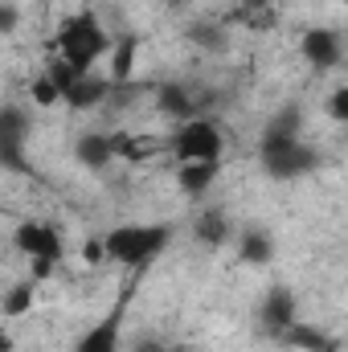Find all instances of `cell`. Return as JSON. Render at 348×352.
<instances>
[{
    "instance_id": "1",
    "label": "cell",
    "mask_w": 348,
    "mask_h": 352,
    "mask_svg": "<svg viewBox=\"0 0 348 352\" xmlns=\"http://www.w3.org/2000/svg\"><path fill=\"white\" fill-rule=\"evenodd\" d=\"M173 234L176 230L168 221H152V226L148 221H127V226H115V230L102 234V254H107V263L140 270V266H148L152 258H160L168 250Z\"/></svg>"
},
{
    "instance_id": "2",
    "label": "cell",
    "mask_w": 348,
    "mask_h": 352,
    "mask_svg": "<svg viewBox=\"0 0 348 352\" xmlns=\"http://www.w3.org/2000/svg\"><path fill=\"white\" fill-rule=\"evenodd\" d=\"M54 50H58V58H62L66 66H74L78 74H87V70H94L98 58H107L111 33L102 29V21H98L94 12L83 8V12H70V16L58 21V29H54Z\"/></svg>"
},
{
    "instance_id": "3",
    "label": "cell",
    "mask_w": 348,
    "mask_h": 352,
    "mask_svg": "<svg viewBox=\"0 0 348 352\" xmlns=\"http://www.w3.org/2000/svg\"><path fill=\"white\" fill-rule=\"evenodd\" d=\"M259 156H262V168L274 180H295V176H307L316 168V152L299 135H270L266 131Z\"/></svg>"
},
{
    "instance_id": "4",
    "label": "cell",
    "mask_w": 348,
    "mask_h": 352,
    "mask_svg": "<svg viewBox=\"0 0 348 352\" xmlns=\"http://www.w3.org/2000/svg\"><path fill=\"white\" fill-rule=\"evenodd\" d=\"M168 152H173L180 164H188V160H221V152H226V135H221V127L213 123V119H184L180 127H176V135L168 140Z\"/></svg>"
},
{
    "instance_id": "5",
    "label": "cell",
    "mask_w": 348,
    "mask_h": 352,
    "mask_svg": "<svg viewBox=\"0 0 348 352\" xmlns=\"http://www.w3.org/2000/svg\"><path fill=\"white\" fill-rule=\"evenodd\" d=\"M299 54H303V62H307L316 74H328V70L340 66V58H345V41H340L336 29H328V25H312V29H303V37H299Z\"/></svg>"
},
{
    "instance_id": "6",
    "label": "cell",
    "mask_w": 348,
    "mask_h": 352,
    "mask_svg": "<svg viewBox=\"0 0 348 352\" xmlns=\"http://www.w3.org/2000/svg\"><path fill=\"white\" fill-rule=\"evenodd\" d=\"M25 140H29V115L21 107H0V168L25 173Z\"/></svg>"
},
{
    "instance_id": "7",
    "label": "cell",
    "mask_w": 348,
    "mask_h": 352,
    "mask_svg": "<svg viewBox=\"0 0 348 352\" xmlns=\"http://www.w3.org/2000/svg\"><path fill=\"white\" fill-rule=\"evenodd\" d=\"M12 246H17L25 258H58V263H62V254H66L62 234H58L50 221H21V226L12 230Z\"/></svg>"
},
{
    "instance_id": "8",
    "label": "cell",
    "mask_w": 348,
    "mask_h": 352,
    "mask_svg": "<svg viewBox=\"0 0 348 352\" xmlns=\"http://www.w3.org/2000/svg\"><path fill=\"white\" fill-rule=\"evenodd\" d=\"M119 340H123V307H111L94 328H87L70 352H119Z\"/></svg>"
},
{
    "instance_id": "9",
    "label": "cell",
    "mask_w": 348,
    "mask_h": 352,
    "mask_svg": "<svg viewBox=\"0 0 348 352\" xmlns=\"http://www.w3.org/2000/svg\"><path fill=\"white\" fill-rule=\"evenodd\" d=\"M111 78H98L94 70H87V74H78L70 87H66V94H62V102L70 107V111H94V107H102L107 98H111Z\"/></svg>"
},
{
    "instance_id": "10",
    "label": "cell",
    "mask_w": 348,
    "mask_h": 352,
    "mask_svg": "<svg viewBox=\"0 0 348 352\" xmlns=\"http://www.w3.org/2000/svg\"><path fill=\"white\" fill-rule=\"evenodd\" d=\"M111 87H123L135 78V58H140V37L135 33H123V37H111Z\"/></svg>"
},
{
    "instance_id": "11",
    "label": "cell",
    "mask_w": 348,
    "mask_h": 352,
    "mask_svg": "<svg viewBox=\"0 0 348 352\" xmlns=\"http://www.w3.org/2000/svg\"><path fill=\"white\" fill-rule=\"evenodd\" d=\"M217 176H221V160H188L176 168V184L184 197H205Z\"/></svg>"
},
{
    "instance_id": "12",
    "label": "cell",
    "mask_w": 348,
    "mask_h": 352,
    "mask_svg": "<svg viewBox=\"0 0 348 352\" xmlns=\"http://www.w3.org/2000/svg\"><path fill=\"white\" fill-rule=\"evenodd\" d=\"M193 234H197V242H201V246H209V250H221V246L234 238V226H230L226 209H205V213H197V226H193Z\"/></svg>"
},
{
    "instance_id": "13",
    "label": "cell",
    "mask_w": 348,
    "mask_h": 352,
    "mask_svg": "<svg viewBox=\"0 0 348 352\" xmlns=\"http://www.w3.org/2000/svg\"><path fill=\"white\" fill-rule=\"evenodd\" d=\"M156 111L164 119L184 123V119H197V98L184 87H176V82H164V87H156Z\"/></svg>"
},
{
    "instance_id": "14",
    "label": "cell",
    "mask_w": 348,
    "mask_h": 352,
    "mask_svg": "<svg viewBox=\"0 0 348 352\" xmlns=\"http://www.w3.org/2000/svg\"><path fill=\"white\" fill-rule=\"evenodd\" d=\"M262 324H266L270 332H283V328L295 324V295H291L287 287H274V291L262 299Z\"/></svg>"
},
{
    "instance_id": "15",
    "label": "cell",
    "mask_w": 348,
    "mask_h": 352,
    "mask_svg": "<svg viewBox=\"0 0 348 352\" xmlns=\"http://www.w3.org/2000/svg\"><path fill=\"white\" fill-rule=\"evenodd\" d=\"M74 160L83 164V168H90V173H102L115 156H111V140L102 135V131H87L78 144H74Z\"/></svg>"
},
{
    "instance_id": "16",
    "label": "cell",
    "mask_w": 348,
    "mask_h": 352,
    "mask_svg": "<svg viewBox=\"0 0 348 352\" xmlns=\"http://www.w3.org/2000/svg\"><path fill=\"white\" fill-rule=\"evenodd\" d=\"M238 258L250 266H266L274 258V238L266 234V230H242V238H238Z\"/></svg>"
},
{
    "instance_id": "17",
    "label": "cell",
    "mask_w": 348,
    "mask_h": 352,
    "mask_svg": "<svg viewBox=\"0 0 348 352\" xmlns=\"http://www.w3.org/2000/svg\"><path fill=\"white\" fill-rule=\"evenodd\" d=\"M33 299H37V283H12L8 291H4V299H0V320H21V316H29L33 311Z\"/></svg>"
},
{
    "instance_id": "18",
    "label": "cell",
    "mask_w": 348,
    "mask_h": 352,
    "mask_svg": "<svg viewBox=\"0 0 348 352\" xmlns=\"http://www.w3.org/2000/svg\"><path fill=\"white\" fill-rule=\"evenodd\" d=\"M283 344H291V349H303V352H320L328 349V344H336L332 336H324V332H316V328H307V324H291V328H283V332H274Z\"/></svg>"
},
{
    "instance_id": "19",
    "label": "cell",
    "mask_w": 348,
    "mask_h": 352,
    "mask_svg": "<svg viewBox=\"0 0 348 352\" xmlns=\"http://www.w3.org/2000/svg\"><path fill=\"white\" fill-rule=\"evenodd\" d=\"M29 102H33V107H41V111H54V107L62 102V90L54 87V78H50L45 70L29 82Z\"/></svg>"
},
{
    "instance_id": "20",
    "label": "cell",
    "mask_w": 348,
    "mask_h": 352,
    "mask_svg": "<svg viewBox=\"0 0 348 352\" xmlns=\"http://www.w3.org/2000/svg\"><path fill=\"white\" fill-rule=\"evenodd\" d=\"M234 21H242L246 29L266 33V29H274V8H238V12H234Z\"/></svg>"
},
{
    "instance_id": "21",
    "label": "cell",
    "mask_w": 348,
    "mask_h": 352,
    "mask_svg": "<svg viewBox=\"0 0 348 352\" xmlns=\"http://www.w3.org/2000/svg\"><path fill=\"white\" fill-rule=\"evenodd\" d=\"M328 119L348 123V87H336V90H332V98H328Z\"/></svg>"
},
{
    "instance_id": "22",
    "label": "cell",
    "mask_w": 348,
    "mask_h": 352,
    "mask_svg": "<svg viewBox=\"0 0 348 352\" xmlns=\"http://www.w3.org/2000/svg\"><path fill=\"white\" fill-rule=\"evenodd\" d=\"M54 270H58V258H29V283H45L54 278Z\"/></svg>"
},
{
    "instance_id": "23",
    "label": "cell",
    "mask_w": 348,
    "mask_h": 352,
    "mask_svg": "<svg viewBox=\"0 0 348 352\" xmlns=\"http://www.w3.org/2000/svg\"><path fill=\"white\" fill-rule=\"evenodd\" d=\"M17 25H21V8H17V4H8V0H0V37H4V33H12Z\"/></svg>"
},
{
    "instance_id": "24",
    "label": "cell",
    "mask_w": 348,
    "mask_h": 352,
    "mask_svg": "<svg viewBox=\"0 0 348 352\" xmlns=\"http://www.w3.org/2000/svg\"><path fill=\"white\" fill-rule=\"evenodd\" d=\"M83 258H87V263H102V258H107V254H102V238H90L87 246H83Z\"/></svg>"
},
{
    "instance_id": "25",
    "label": "cell",
    "mask_w": 348,
    "mask_h": 352,
    "mask_svg": "<svg viewBox=\"0 0 348 352\" xmlns=\"http://www.w3.org/2000/svg\"><path fill=\"white\" fill-rule=\"evenodd\" d=\"M173 344H164V340H140L135 344V352H168Z\"/></svg>"
},
{
    "instance_id": "26",
    "label": "cell",
    "mask_w": 348,
    "mask_h": 352,
    "mask_svg": "<svg viewBox=\"0 0 348 352\" xmlns=\"http://www.w3.org/2000/svg\"><path fill=\"white\" fill-rule=\"evenodd\" d=\"M0 352H12V336H8V328H4V320H0Z\"/></svg>"
},
{
    "instance_id": "27",
    "label": "cell",
    "mask_w": 348,
    "mask_h": 352,
    "mask_svg": "<svg viewBox=\"0 0 348 352\" xmlns=\"http://www.w3.org/2000/svg\"><path fill=\"white\" fill-rule=\"evenodd\" d=\"M238 8H270V0H238Z\"/></svg>"
},
{
    "instance_id": "28",
    "label": "cell",
    "mask_w": 348,
    "mask_h": 352,
    "mask_svg": "<svg viewBox=\"0 0 348 352\" xmlns=\"http://www.w3.org/2000/svg\"><path fill=\"white\" fill-rule=\"evenodd\" d=\"M164 4H173V8H184V4H193V0H164Z\"/></svg>"
},
{
    "instance_id": "29",
    "label": "cell",
    "mask_w": 348,
    "mask_h": 352,
    "mask_svg": "<svg viewBox=\"0 0 348 352\" xmlns=\"http://www.w3.org/2000/svg\"><path fill=\"white\" fill-rule=\"evenodd\" d=\"M168 352H197V349H188V344H173Z\"/></svg>"
},
{
    "instance_id": "30",
    "label": "cell",
    "mask_w": 348,
    "mask_h": 352,
    "mask_svg": "<svg viewBox=\"0 0 348 352\" xmlns=\"http://www.w3.org/2000/svg\"><path fill=\"white\" fill-rule=\"evenodd\" d=\"M320 352H340V340H336V344H328V349H320Z\"/></svg>"
}]
</instances>
